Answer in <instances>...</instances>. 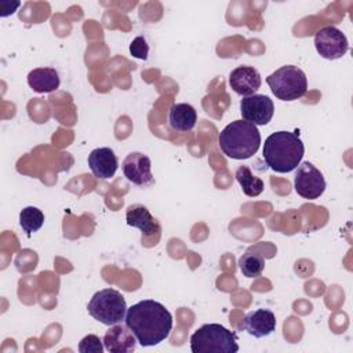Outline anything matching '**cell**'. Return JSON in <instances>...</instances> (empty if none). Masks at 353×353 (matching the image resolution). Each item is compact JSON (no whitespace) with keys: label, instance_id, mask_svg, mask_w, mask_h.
<instances>
[{"label":"cell","instance_id":"obj_22","mask_svg":"<svg viewBox=\"0 0 353 353\" xmlns=\"http://www.w3.org/2000/svg\"><path fill=\"white\" fill-rule=\"evenodd\" d=\"M130 52L132 57L139 58V59H148L149 55V46L146 43V39L142 36H137L131 44H130Z\"/></svg>","mask_w":353,"mask_h":353},{"label":"cell","instance_id":"obj_9","mask_svg":"<svg viewBox=\"0 0 353 353\" xmlns=\"http://www.w3.org/2000/svg\"><path fill=\"white\" fill-rule=\"evenodd\" d=\"M240 113L243 119L255 125H266L274 113L273 101L263 94L244 97L240 101Z\"/></svg>","mask_w":353,"mask_h":353},{"label":"cell","instance_id":"obj_1","mask_svg":"<svg viewBox=\"0 0 353 353\" xmlns=\"http://www.w3.org/2000/svg\"><path fill=\"white\" fill-rule=\"evenodd\" d=\"M124 321L143 347L165 341L172 330V314L153 299H143L128 307Z\"/></svg>","mask_w":353,"mask_h":353},{"label":"cell","instance_id":"obj_15","mask_svg":"<svg viewBox=\"0 0 353 353\" xmlns=\"http://www.w3.org/2000/svg\"><path fill=\"white\" fill-rule=\"evenodd\" d=\"M125 221H127V225L139 229L145 236H152L157 233L160 229L159 222L153 218L149 210L142 204L130 205L125 212Z\"/></svg>","mask_w":353,"mask_h":353},{"label":"cell","instance_id":"obj_3","mask_svg":"<svg viewBox=\"0 0 353 353\" xmlns=\"http://www.w3.org/2000/svg\"><path fill=\"white\" fill-rule=\"evenodd\" d=\"M218 143L225 156L234 160H245L258 152L261 132L252 123L234 120L219 132Z\"/></svg>","mask_w":353,"mask_h":353},{"label":"cell","instance_id":"obj_4","mask_svg":"<svg viewBox=\"0 0 353 353\" xmlns=\"http://www.w3.org/2000/svg\"><path fill=\"white\" fill-rule=\"evenodd\" d=\"M190 350L193 353H236L237 335L216 323L203 324L190 336Z\"/></svg>","mask_w":353,"mask_h":353},{"label":"cell","instance_id":"obj_8","mask_svg":"<svg viewBox=\"0 0 353 353\" xmlns=\"http://www.w3.org/2000/svg\"><path fill=\"white\" fill-rule=\"evenodd\" d=\"M314 47L320 57L334 61L347 52L349 43L342 30L335 26H324L314 36Z\"/></svg>","mask_w":353,"mask_h":353},{"label":"cell","instance_id":"obj_20","mask_svg":"<svg viewBox=\"0 0 353 353\" xmlns=\"http://www.w3.org/2000/svg\"><path fill=\"white\" fill-rule=\"evenodd\" d=\"M44 223V214L37 207H25L19 212V225L26 232L28 237L32 236V233L37 232Z\"/></svg>","mask_w":353,"mask_h":353},{"label":"cell","instance_id":"obj_10","mask_svg":"<svg viewBox=\"0 0 353 353\" xmlns=\"http://www.w3.org/2000/svg\"><path fill=\"white\" fill-rule=\"evenodd\" d=\"M123 174L134 185L148 188L154 183L150 159L141 152H131L123 161Z\"/></svg>","mask_w":353,"mask_h":353},{"label":"cell","instance_id":"obj_5","mask_svg":"<svg viewBox=\"0 0 353 353\" xmlns=\"http://www.w3.org/2000/svg\"><path fill=\"white\" fill-rule=\"evenodd\" d=\"M273 95L281 101H295L307 91L305 72L294 65H284L266 77Z\"/></svg>","mask_w":353,"mask_h":353},{"label":"cell","instance_id":"obj_6","mask_svg":"<svg viewBox=\"0 0 353 353\" xmlns=\"http://www.w3.org/2000/svg\"><path fill=\"white\" fill-rule=\"evenodd\" d=\"M88 313L105 325H114L124 320L127 303L121 292L113 288L97 291L87 305Z\"/></svg>","mask_w":353,"mask_h":353},{"label":"cell","instance_id":"obj_16","mask_svg":"<svg viewBox=\"0 0 353 353\" xmlns=\"http://www.w3.org/2000/svg\"><path fill=\"white\" fill-rule=\"evenodd\" d=\"M28 84L39 94L52 92L59 87V74L54 68H36L29 72Z\"/></svg>","mask_w":353,"mask_h":353},{"label":"cell","instance_id":"obj_14","mask_svg":"<svg viewBox=\"0 0 353 353\" xmlns=\"http://www.w3.org/2000/svg\"><path fill=\"white\" fill-rule=\"evenodd\" d=\"M88 165L94 176L109 179L116 174L119 160L110 148H97L88 154Z\"/></svg>","mask_w":353,"mask_h":353},{"label":"cell","instance_id":"obj_18","mask_svg":"<svg viewBox=\"0 0 353 353\" xmlns=\"http://www.w3.org/2000/svg\"><path fill=\"white\" fill-rule=\"evenodd\" d=\"M234 176H236V181L241 186L245 196L256 197L263 192V188H265L263 181L259 176L254 175L248 165H240L236 170Z\"/></svg>","mask_w":353,"mask_h":353},{"label":"cell","instance_id":"obj_11","mask_svg":"<svg viewBox=\"0 0 353 353\" xmlns=\"http://www.w3.org/2000/svg\"><path fill=\"white\" fill-rule=\"evenodd\" d=\"M240 330L247 331L254 338H263L276 330V316L269 309H256L244 316Z\"/></svg>","mask_w":353,"mask_h":353},{"label":"cell","instance_id":"obj_19","mask_svg":"<svg viewBox=\"0 0 353 353\" xmlns=\"http://www.w3.org/2000/svg\"><path fill=\"white\" fill-rule=\"evenodd\" d=\"M239 268L241 273L248 279L259 277L265 269V259L261 254L247 251L239 259Z\"/></svg>","mask_w":353,"mask_h":353},{"label":"cell","instance_id":"obj_12","mask_svg":"<svg viewBox=\"0 0 353 353\" xmlns=\"http://www.w3.org/2000/svg\"><path fill=\"white\" fill-rule=\"evenodd\" d=\"M262 79L254 66H237L229 74L232 90L243 97L254 95L261 87Z\"/></svg>","mask_w":353,"mask_h":353},{"label":"cell","instance_id":"obj_17","mask_svg":"<svg viewBox=\"0 0 353 353\" xmlns=\"http://www.w3.org/2000/svg\"><path fill=\"white\" fill-rule=\"evenodd\" d=\"M197 121L196 109L189 103H174L168 113L170 127L179 132H188L193 130Z\"/></svg>","mask_w":353,"mask_h":353},{"label":"cell","instance_id":"obj_2","mask_svg":"<svg viewBox=\"0 0 353 353\" xmlns=\"http://www.w3.org/2000/svg\"><path fill=\"white\" fill-rule=\"evenodd\" d=\"M263 160L274 172H291L302 161L305 146L298 132L277 131L270 134L263 143Z\"/></svg>","mask_w":353,"mask_h":353},{"label":"cell","instance_id":"obj_21","mask_svg":"<svg viewBox=\"0 0 353 353\" xmlns=\"http://www.w3.org/2000/svg\"><path fill=\"white\" fill-rule=\"evenodd\" d=\"M103 347V342L99 339V336L94 334L85 335L79 343L80 353H102Z\"/></svg>","mask_w":353,"mask_h":353},{"label":"cell","instance_id":"obj_13","mask_svg":"<svg viewBox=\"0 0 353 353\" xmlns=\"http://www.w3.org/2000/svg\"><path fill=\"white\" fill-rule=\"evenodd\" d=\"M103 346L110 353H130L135 350L137 338L125 324H114L105 332Z\"/></svg>","mask_w":353,"mask_h":353},{"label":"cell","instance_id":"obj_7","mask_svg":"<svg viewBox=\"0 0 353 353\" xmlns=\"http://www.w3.org/2000/svg\"><path fill=\"white\" fill-rule=\"evenodd\" d=\"M294 188L301 197L316 200L325 190V179L319 168H316L309 161H303L296 167Z\"/></svg>","mask_w":353,"mask_h":353}]
</instances>
